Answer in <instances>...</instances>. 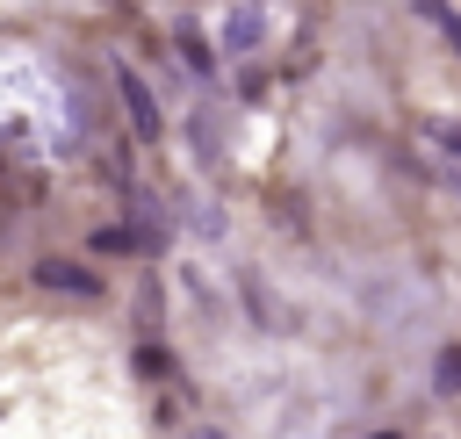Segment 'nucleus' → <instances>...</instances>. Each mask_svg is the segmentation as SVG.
I'll return each instance as SVG.
<instances>
[{"mask_svg":"<svg viewBox=\"0 0 461 439\" xmlns=\"http://www.w3.org/2000/svg\"><path fill=\"white\" fill-rule=\"evenodd\" d=\"M115 94H122V108H130L137 137H158V101H151V86H144L130 65H115Z\"/></svg>","mask_w":461,"mask_h":439,"instance_id":"1","label":"nucleus"},{"mask_svg":"<svg viewBox=\"0 0 461 439\" xmlns=\"http://www.w3.org/2000/svg\"><path fill=\"white\" fill-rule=\"evenodd\" d=\"M36 281L58 288V295H101V281L86 266H65V259H36Z\"/></svg>","mask_w":461,"mask_h":439,"instance_id":"2","label":"nucleus"},{"mask_svg":"<svg viewBox=\"0 0 461 439\" xmlns=\"http://www.w3.org/2000/svg\"><path fill=\"white\" fill-rule=\"evenodd\" d=\"M432 381H439V389H447V396H454V389H461V345H447V353H439V374H432Z\"/></svg>","mask_w":461,"mask_h":439,"instance_id":"3","label":"nucleus"},{"mask_svg":"<svg viewBox=\"0 0 461 439\" xmlns=\"http://www.w3.org/2000/svg\"><path fill=\"white\" fill-rule=\"evenodd\" d=\"M130 245H137V230H122V223L115 230H94V252H130Z\"/></svg>","mask_w":461,"mask_h":439,"instance_id":"4","label":"nucleus"},{"mask_svg":"<svg viewBox=\"0 0 461 439\" xmlns=\"http://www.w3.org/2000/svg\"><path fill=\"white\" fill-rule=\"evenodd\" d=\"M447 151H454V158H461V130H447Z\"/></svg>","mask_w":461,"mask_h":439,"instance_id":"5","label":"nucleus"},{"mask_svg":"<svg viewBox=\"0 0 461 439\" xmlns=\"http://www.w3.org/2000/svg\"><path fill=\"white\" fill-rule=\"evenodd\" d=\"M194 439H223V432H194Z\"/></svg>","mask_w":461,"mask_h":439,"instance_id":"6","label":"nucleus"},{"mask_svg":"<svg viewBox=\"0 0 461 439\" xmlns=\"http://www.w3.org/2000/svg\"><path fill=\"white\" fill-rule=\"evenodd\" d=\"M367 439H389V432H367Z\"/></svg>","mask_w":461,"mask_h":439,"instance_id":"7","label":"nucleus"}]
</instances>
